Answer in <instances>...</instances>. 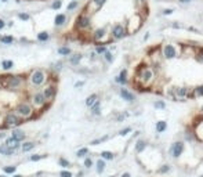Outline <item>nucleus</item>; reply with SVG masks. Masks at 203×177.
I'll return each mask as SVG.
<instances>
[{"instance_id":"13d9d810","label":"nucleus","mask_w":203,"mask_h":177,"mask_svg":"<svg viewBox=\"0 0 203 177\" xmlns=\"http://www.w3.org/2000/svg\"><path fill=\"white\" fill-rule=\"evenodd\" d=\"M202 177H203V176H202Z\"/></svg>"},{"instance_id":"412c9836","label":"nucleus","mask_w":203,"mask_h":177,"mask_svg":"<svg viewBox=\"0 0 203 177\" xmlns=\"http://www.w3.org/2000/svg\"><path fill=\"white\" fill-rule=\"evenodd\" d=\"M80 60H82V55H80V54H75V55H72V57L69 58V61H71L72 65H78V64L80 63Z\"/></svg>"},{"instance_id":"5fc2aeb1","label":"nucleus","mask_w":203,"mask_h":177,"mask_svg":"<svg viewBox=\"0 0 203 177\" xmlns=\"http://www.w3.org/2000/svg\"><path fill=\"white\" fill-rule=\"evenodd\" d=\"M0 118H1V114H0Z\"/></svg>"},{"instance_id":"f03ea898","label":"nucleus","mask_w":203,"mask_h":177,"mask_svg":"<svg viewBox=\"0 0 203 177\" xmlns=\"http://www.w3.org/2000/svg\"><path fill=\"white\" fill-rule=\"evenodd\" d=\"M31 101L32 104H33V107H36V108H39L40 110V112H43L44 111V108H47L50 104V101H47L46 97H44V94H43V90L42 91H39V90H36L35 93L31 96Z\"/></svg>"},{"instance_id":"c9c22d12","label":"nucleus","mask_w":203,"mask_h":177,"mask_svg":"<svg viewBox=\"0 0 203 177\" xmlns=\"http://www.w3.org/2000/svg\"><path fill=\"white\" fill-rule=\"evenodd\" d=\"M60 176H61V177H72V173L66 172V170H62V172L60 173Z\"/></svg>"},{"instance_id":"39448f33","label":"nucleus","mask_w":203,"mask_h":177,"mask_svg":"<svg viewBox=\"0 0 203 177\" xmlns=\"http://www.w3.org/2000/svg\"><path fill=\"white\" fill-rule=\"evenodd\" d=\"M182 151H184V144H182L181 141L174 143L172 145V148H170V152H172V155L174 156V158H178V156L182 154Z\"/></svg>"},{"instance_id":"a19ab883","label":"nucleus","mask_w":203,"mask_h":177,"mask_svg":"<svg viewBox=\"0 0 203 177\" xmlns=\"http://www.w3.org/2000/svg\"><path fill=\"white\" fill-rule=\"evenodd\" d=\"M178 94H180V96H185V94H187V88H180V90H178Z\"/></svg>"},{"instance_id":"603ef678","label":"nucleus","mask_w":203,"mask_h":177,"mask_svg":"<svg viewBox=\"0 0 203 177\" xmlns=\"http://www.w3.org/2000/svg\"><path fill=\"white\" fill-rule=\"evenodd\" d=\"M137 1H140V3H142V1H145V0H137Z\"/></svg>"},{"instance_id":"aec40b11","label":"nucleus","mask_w":203,"mask_h":177,"mask_svg":"<svg viewBox=\"0 0 203 177\" xmlns=\"http://www.w3.org/2000/svg\"><path fill=\"white\" fill-rule=\"evenodd\" d=\"M58 54H61V55H69L71 54V48L68 46H62L58 48Z\"/></svg>"},{"instance_id":"4d7b16f0","label":"nucleus","mask_w":203,"mask_h":177,"mask_svg":"<svg viewBox=\"0 0 203 177\" xmlns=\"http://www.w3.org/2000/svg\"><path fill=\"white\" fill-rule=\"evenodd\" d=\"M202 111H203V108H202Z\"/></svg>"},{"instance_id":"3c124183","label":"nucleus","mask_w":203,"mask_h":177,"mask_svg":"<svg viewBox=\"0 0 203 177\" xmlns=\"http://www.w3.org/2000/svg\"><path fill=\"white\" fill-rule=\"evenodd\" d=\"M13 177H22L21 174H15V176H13Z\"/></svg>"},{"instance_id":"7ed1b4c3","label":"nucleus","mask_w":203,"mask_h":177,"mask_svg":"<svg viewBox=\"0 0 203 177\" xmlns=\"http://www.w3.org/2000/svg\"><path fill=\"white\" fill-rule=\"evenodd\" d=\"M22 123V119L18 116V115L14 112H10V114L6 115L4 118V127H15V126L21 125Z\"/></svg>"},{"instance_id":"4c0bfd02","label":"nucleus","mask_w":203,"mask_h":177,"mask_svg":"<svg viewBox=\"0 0 203 177\" xmlns=\"http://www.w3.org/2000/svg\"><path fill=\"white\" fill-rule=\"evenodd\" d=\"M169 170H170V167L167 166V165H164L163 167H160V169H159V173H167Z\"/></svg>"},{"instance_id":"6ab92c4d","label":"nucleus","mask_w":203,"mask_h":177,"mask_svg":"<svg viewBox=\"0 0 203 177\" xmlns=\"http://www.w3.org/2000/svg\"><path fill=\"white\" fill-rule=\"evenodd\" d=\"M0 42L4 43V44H11V43L14 42V37L8 36V35H6V36H0Z\"/></svg>"},{"instance_id":"9b49d317","label":"nucleus","mask_w":203,"mask_h":177,"mask_svg":"<svg viewBox=\"0 0 203 177\" xmlns=\"http://www.w3.org/2000/svg\"><path fill=\"white\" fill-rule=\"evenodd\" d=\"M66 22V15L65 14H57L55 17V26H62Z\"/></svg>"},{"instance_id":"72a5a7b5","label":"nucleus","mask_w":203,"mask_h":177,"mask_svg":"<svg viewBox=\"0 0 203 177\" xmlns=\"http://www.w3.org/2000/svg\"><path fill=\"white\" fill-rule=\"evenodd\" d=\"M130 131H131V127H126V129H123V130H120L119 134L120 136H127Z\"/></svg>"},{"instance_id":"a211bd4d","label":"nucleus","mask_w":203,"mask_h":177,"mask_svg":"<svg viewBox=\"0 0 203 177\" xmlns=\"http://www.w3.org/2000/svg\"><path fill=\"white\" fill-rule=\"evenodd\" d=\"M13 65H14V63H13L11 60H3V61H1V67H3V69H6V71H8L10 68H13Z\"/></svg>"},{"instance_id":"473e14b6","label":"nucleus","mask_w":203,"mask_h":177,"mask_svg":"<svg viewBox=\"0 0 203 177\" xmlns=\"http://www.w3.org/2000/svg\"><path fill=\"white\" fill-rule=\"evenodd\" d=\"M46 155H32L31 156V161H33V162H36V161H40V159H43Z\"/></svg>"},{"instance_id":"393cba45","label":"nucleus","mask_w":203,"mask_h":177,"mask_svg":"<svg viewBox=\"0 0 203 177\" xmlns=\"http://www.w3.org/2000/svg\"><path fill=\"white\" fill-rule=\"evenodd\" d=\"M78 6H79V1H78V0H72V3H69V4L66 6V11L75 10V8H76Z\"/></svg>"},{"instance_id":"0eeeda50","label":"nucleus","mask_w":203,"mask_h":177,"mask_svg":"<svg viewBox=\"0 0 203 177\" xmlns=\"http://www.w3.org/2000/svg\"><path fill=\"white\" fill-rule=\"evenodd\" d=\"M153 78V72H152L151 69H142L141 71V80L144 82V83H149Z\"/></svg>"},{"instance_id":"f257e3e1","label":"nucleus","mask_w":203,"mask_h":177,"mask_svg":"<svg viewBox=\"0 0 203 177\" xmlns=\"http://www.w3.org/2000/svg\"><path fill=\"white\" fill-rule=\"evenodd\" d=\"M15 114L21 118V119H35L36 118V115H33V107H32L29 103H26V101H22L20 104L17 105L15 108Z\"/></svg>"},{"instance_id":"79ce46f5","label":"nucleus","mask_w":203,"mask_h":177,"mask_svg":"<svg viewBox=\"0 0 203 177\" xmlns=\"http://www.w3.org/2000/svg\"><path fill=\"white\" fill-rule=\"evenodd\" d=\"M172 13H173L172 8H167V10L163 11V14H164V15H169V14H172Z\"/></svg>"},{"instance_id":"8fccbe9b","label":"nucleus","mask_w":203,"mask_h":177,"mask_svg":"<svg viewBox=\"0 0 203 177\" xmlns=\"http://www.w3.org/2000/svg\"><path fill=\"white\" fill-rule=\"evenodd\" d=\"M122 177H130V173H125V174H123Z\"/></svg>"},{"instance_id":"f3484780","label":"nucleus","mask_w":203,"mask_h":177,"mask_svg":"<svg viewBox=\"0 0 203 177\" xmlns=\"http://www.w3.org/2000/svg\"><path fill=\"white\" fill-rule=\"evenodd\" d=\"M90 108H91V112H93L94 115H99V114H101V111H99V101H98V100H97V101H95V103H94Z\"/></svg>"},{"instance_id":"de8ad7c7","label":"nucleus","mask_w":203,"mask_h":177,"mask_svg":"<svg viewBox=\"0 0 203 177\" xmlns=\"http://www.w3.org/2000/svg\"><path fill=\"white\" fill-rule=\"evenodd\" d=\"M181 3H189V1H192V0H180Z\"/></svg>"},{"instance_id":"a18cd8bd","label":"nucleus","mask_w":203,"mask_h":177,"mask_svg":"<svg viewBox=\"0 0 203 177\" xmlns=\"http://www.w3.org/2000/svg\"><path fill=\"white\" fill-rule=\"evenodd\" d=\"M199 55H202V57H196V58H198L199 61H203V51L200 53V54H199Z\"/></svg>"},{"instance_id":"c03bdc74","label":"nucleus","mask_w":203,"mask_h":177,"mask_svg":"<svg viewBox=\"0 0 203 177\" xmlns=\"http://www.w3.org/2000/svg\"><path fill=\"white\" fill-rule=\"evenodd\" d=\"M4 26H6L4 21H3V20H1V18H0V31H1V29H3V28H4Z\"/></svg>"},{"instance_id":"bb28decb","label":"nucleus","mask_w":203,"mask_h":177,"mask_svg":"<svg viewBox=\"0 0 203 177\" xmlns=\"http://www.w3.org/2000/svg\"><path fill=\"white\" fill-rule=\"evenodd\" d=\"M58 163H60V166H62V167H69L71 166V162L66 161V159H64V158H60V159H58Z\"/></svg>"},{"instance_id":"20e7f679","label":"nucleus","mask_w":203,"mask_h":177,"mask_svg":"<svg viewBox=\"0 0 203 177\" xmlns=\"http://www.w3.org/2000/svg\"><path fill=\"white\" fill-rule=\"evenodd\" d=\"M126 35H127V31H126L123 24H116V25H113L112 31H111V36H112L113 40H119L122 37H125Z\"/></svg>"},{"instance_id":"7c9ffc66","label":"nucleus","mask_w":203,"mask_h":177,"mask_svg":"<svg viewBox=\"0 0 203 177\" xmlns=\"http://www.w3.org/2000/svg\"><path fill=\"white\" fill-rule=\"evenodd\" d=\"M164 107H166V104H164L163 101H156V103H155V108H158V110H163Z\"/></svg>"},{"instance_id":"6e6d98bb","label":"nucleus","mask_w":203,"mask_h":177,"mask_svg":"<svg viewBox=\"0 0 203 177\" xmlns=\"http://www.w3.org/2000/svg\"><path fill=\"white\" fill-rule=\"evenodd\" d=\"M111 177H115V176H111Z\"/></svg>"},{"instance_id":"dca6fc26","label":"nucleus","mask_w":203,"mask_h":177,"mask_svg":"<svg viewBox=\"0 0 203 177\" xmlns=\"http://www.w3.org/2000/svg\"><path fill=\"white\" fill-rule=\"evenodd\" d=\"M167 127V123L164 120H160V122H158L156 123V131L158 133H162V131H164Z\"/></svg>"},{"instance_id":"864d4df0","label":"nucleus","mask_w":203,"mask_h":177,"mask_svg":"<svg viewBox=\"0 0 203 177\" xmlns=\"http://www.w3.org/2000/svg\"><path fill=\"white\" fill-rule=\"evenodd\" d=\"M0 177H7V176H6V174H3V176H0Z\"/></svg>"},{"instance_id":"4468645a","label":"nucleus","mask_w":203,"mask_h":177,"mask_svg":"<svg viewBox=\"0 0 203 177\" xmlns=\"http://www.w3.org/2000/svg\"><path fill=\"white\" fill-rule=\"evenodd\" d=\"M14 154H15V151H14V150H10V148H7V147L0 145V155L10 156V155H14Z\"/></svg>"},{"instance_id":"e433bc0d","label":"nucleus","mask_w":203,"mask_h":177,"mask_svg":"<svg viewBox=\"0 0 203 177\" xmlns=\"http://www.w3.org/2000/svg\"><path fill=\"white\" fill-rule=\"evenodd\" d=\"M61 4H62V3H61V0H58V1H54V3H52L51 7H52V8H60Z\"/></svg>"},{"instance_id":"f8f14e48","label":"nucleus","mask_w":203,"mask_h":177,"mask_svg":"<svg viewBox=\"0 0 203 177\" xmlns=\"http://www.w3.org/2000/svg\"><path fill=\"white\" fill-rule=\"evenodd\" d=\"M33 148H35V143H32V141H26V143H24L21 145L22 152H29V151H32Z\"/></svg>"},{"instance_id":"b1692460","label":"nucleus","mask_w":203,"mask_h":177,"mask_svg":"<svg viewBox=\"0 0 203 177\" xmlns=\"http://www.w3.org/2000/svg\"><path fill=\"white\" fill-rule=\"evenodd\" d=\"M144 148H145V141H137V145H135V151L137 152H141V151H144Z\"/></svg>"},{"instance_id":"ea45409f","label":"nucleus","mask_w":203,"mask_h":177,"mask_svg":"<svg viewBox=\"0 0 203 177\" xmlns=\"http://www.w3.org/2000/svg\"><path fill=\"white\" fill-rule=\"evenodd\" d=\"M18 17H20L21 20H29V18H31L28 14H18Z\"/></svg>"},{"instance_id":"6e6552de","label":"nucleus","mask_w":203,"mask_h":177,"mask_svg":"<svg viewBox=\"0 0 203 177\" xmlns=\"http://www.w3.org/2000/svg\"><path fill=\"white\" fill-rule=\"evenodd\" d=\"M6 147H7V148H10V150H14V151H15V150L20 148V141H15L13 137H10V138H7V140H6Z\"/></svg>"},{"instance_id":"2eb2a0df","label":"nucleus","mask_w":203,"mask_h":177,"mask_svg":"<svg viewBox=\"0 0 203 177\" xmlns=\"http://www.w3.org/2000/svg\"><path fill=\"white\" fill-rule=\"evenodd\" d=\"M97 100H98V96H97V94H91V96H89L87 100H86V105H87V107H91Z\"/></svg>"},{"instance_id":"9d476101","label":"nucleus","mask_w":203,"mask_h":177,"mask_svg":"<svg viewBox=\"0 0 203 177\" xmlns=\"http://www.w3.org/2000/svg\"><path fill=\"white\" fill-rule=\"evenodd\" d=\"M120 96L123 97V100H126V101H134V96L129 91V90H126V88H122L120 90Z\"/></svg>"},{"instance_id":"37998d69","label":"nucleus","mask_w":203,"mask_h":177,"mask_svg":"<svg viewBox=\"0 0 203 177\" xmlns=\"http://www.w3.org/2000/svg\"><path fill=\"white\" fill-rule=\"evenodd\" d=\"M17 1H48V0H17Z\"/></svg>"},{"instance_id":"2f4dec72","label":"nucleus","mask_w":203,"mask_h":177,"mask_svg":"<svg viewBox=\"0 0 203 177\" xmlns=\"http://www.w3.org/2000/svg\"><path fill=\"white\" fill-rule=\"evenodd\" d=\"M95 51L98 53V54H104V53L106 51V47L105 46H98L97 48H95Z\"/></svg>"},{"instance_id":"ddd939ff","label":"nucleus","mask_w":203,"mask_h":177,"mask_svg":"<svg viewBox=\"0 0 203 177\" xmlns=\"http://www.w3.org/2000/svg\"><path fill=\"white\" fill-rule=\"evenodd\" d=\"M126 76H127V71L123 69V71L120 72L119 76L116 78V82H118V83H122V84H126V83H127V79H126Z\"/></svg>"},{"instance_id":"f704fd0d","label":"nucleus","mask_w":203,"mask_h":177,"mask_svg":"<svg viewBox=\"0 0 203 177\" xmlns=\"http://www.w3.org/2000/svg\"><path fill=\"white\" fill-rule=\"evenodd\" d=\"M84 166H86V167H91V166H93V161H91L90 158H86V159H84Z\"/></svg>"},{"instance_id":"c85d7f7f","label":"nucleus","mask_w":203,"mask_h":177,"mask_svg":"<svg viewBox=\"0 0 203 177\" xmlns=\"http://www.w3.org/2000/svg\"><path fill=\"white\" fill-rule=\"evenodd\" d=\"M15 170H17V166H6L4 167L6 174H13V173H15Z\"/></svg>"},{"instance_id":"c756f323","label":"nucleus","mask_w":203,"mask_h":177,"mask_svg":"<svg viewBox=\"0 0 203 177\" xmlns=\"http://www.w3.org/2000/svg\"><path fill=\"white\" fill-rule=\"evenodd\" d=\"M104 58H105V60H106V61H108V63H112V61H113V57H112V53H111V51H108V50H106V51L104 53Z\"/></svg>"},{"instance_id":"49530a36","label":"nucleus","mask_w":203,"mask_h":177,"mask_svg":"<svg viewBox=\"0 0 203 177\" xmlns=\"http://www.w3.org/2000/svg\"><path fill=\"white\" fill-rule=\"evenodd\" d=\"M79 86H83V82H78V83H76V87H79Z\"/></svg>"},{"instance_id":"a878e982","label":"nucleus","mask_w":203,"mask_h":177,"mask_svg":"<svg viewBox=\"0 0 203 177\" xmlns=\"http://www.w3.org/2000/svg\"><path fill=\"white\" fill-rule=\"evenodd\" d=\"M37 40H40V42L48 40V33H47V32H40V33L37 35Z\"/></svg>"},{"instance_id":"5701e85b","label":"nucleus","mask_w":203,"mask_h":177,"mask_svg":"<svg viewBox=\"0 0 203 177\" xmlns=\"http://www.w3.org/2000/svg\"><path fill=\"white\" fill-rule=\"evenodd\" d=\"M104 169H105V162L102 161V159H99L98 162H97V173H101L104 172Z\"/></svg>"},{"instance_id":"09e8293b","label":"nucleus","mask_w":203,"mask_h":177,"mask_svg":"<svg viewBox=\"0 0 203 177\" xmlns=\"http://www.w3.org/2000/svg\"><path fill=\"white\" fill-rule=\"evenodd\" d=\"M6 137V133H0V138H4Z\"/></svg>"},{"instance_id":"423d86ee","label":"nucleus","mask_w":203,"mask_h":177,"mask_svg":"<svg viewBox=\"0 0 203 177\" xmlns=\"http://www.w3.org/2000/svg\"><path fill=\"white\" fill-rule=\"evenodd\" d=\"M163 55H164V58H167V60L174 58L176 55H177L176 47L173 46V44H166V46H164V48H163Z\"/></svg>"},{"instance_id":"58836bf2","label":"nucleus","mask_w":203,"mask_h":177,"mask_svg":"<svg viewBox=\"0 0 203 177\" xmlns=\"http://www.w3.org/2000/svg\"><path fill=\"white\" fill-rule=\"evenodd\" d=\"M195 91L199 94V96H203V86H199V87L195 88Z\"/></svg>"},{"instance_id":"cd10ccee","label":"nucleus","mask_w":203,"mask_h":177,"mask_svg":"<svg viewBox=\"0 0 203 177\" xmlns=\"http://www.w3.org/2000/svg\"><path fill=\"white\" fill-rule=\"evenodd\" d=\"M87 154H89V150H87V148H80V150L76 152V155H78L79 158H83V156H86Z\"/></svg>"},{"instance_id":"4be33fe9","label":"nucleus","mask_w":203,"mask_h":177,"mask_svg":"<svg viewBox=\"0 0 203 177\" xmlns=\"http://www.w3.org/2000/svg\"><path fill=\"white\" fill-rule=\"evenodd\" d=\"M101 158H102V159H106V161H112V159H113V154L109 151H102L101 152Z\"/></svg>"},{"instance_id":"1a4fd4ad","label":"nucleus","mask_w":203,"mask_h":177,"mask_svg":"<svg viewBox=\"0 0 203 177\" xmlns=\"http://www.w3.org/2000/svg\"><path fill=\"white\" fill-rule=\"evenodd\" d=\"M11 137L14 138L15 141H24L25 140V133L24 131H21V130H13V133H11Z\"/></svg>"}]
</instances>
